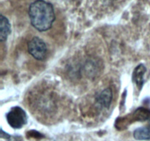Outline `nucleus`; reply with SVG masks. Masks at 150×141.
Instances as JSON below:
<instances>
[{"label": "nucleus", "instance_id": "obj_1", "mask_svg": "<svg viewBox=\"0 0 150 141\" xmlns=\"http://www.w3.org/2000/svg\"><path fill=\"white\" fill-rule=\"evenodd\" d=\"M29 16L32 26L40 32L49 29L55 20L53 5L44 0H36L30 4Z\"/></svg>", "mask_w": 150, "mask_h": 141}, {"label": "nucleus", "instance_id": "obj_2", "mask_svg": "<svg viewBox=\"0 0 150 141\" xmlns=\"http://www.w3.org/2000/svg\"><path fill=\"white\" fill-rule=\"evenodd\" d=\"M7 123L13 129L23 127L27 122V116L24 110L20 107H13L6 115Z\"/></svg>", "mask_w": 150, "mask_h": 141}, {"label": "nucleus", "instance_id": "obj_3", "mask_svg": "<svg viewBox=\"0 0 150 141\" xmlns=\"http://www.w3.org/2000/svg\"><path fill=\"white\" fill-rule=\"evenodd\" d=\"M29 54L38 60H43L47 56V46L42 39L38 37L32 38L28 43Z\"/></svg>", "mask_w": 150, "mask_h": 141}, {"label": "nucleus", "instance_id": "obj_4", "mask_svg": "<svg viewBox=\"0 0 150 141\" xmlns=\"http://www.w3.org/2000/svg\"><path fill=\"white\" fill-rule=\"evenodd\" d=\"M112 90L110 88L103 90L96 96L97 104L100 108H108L112 101Z\"/></svg>", "mask_w": 150, "mask_h": 141}, {"label": "nucleus", "instance_id": "obj_5", "mask_svg": "<svg viewBox=\"0 0 150 141\" xmlns=\"http://www.w3.org/2000/svg\"><path fill=\"white\" fill-rule=\"evenodd\" d=\"M146 71V68L144 65L140 64L134 69L133 73V80L139 89H142L144 83V74Z\"/></svg>", "mask_w": 150, "mask_h": 141}, {"label": "nucleus", "instance_id": "obj_6", "mask_svg": "<svg viewBox=\"0 0 150 141\" xmlns=\"http://www.w3.org/2000/svg\"><path fill=\"white\" fill-rule=\"evenodd\" d=\"M11 32V26L8 19L4 16H0V37L1 42L7 41L9 35Z\"/></svg>", "mask_w": 150, "mask_h": 141}, {"label": "nucleus", "instance_id": "obj_7", "mask_svg": "<svg viewBox=\"0 0 150 141\" xmlns=\"http://www.w3.org/2000/svg\"><path fill=\"white\" fill-rule=\"evenodd\" d=\"M133 137L137 140H150V123L136 129L133 132Z\"/></svg>", "mask_w": 150, "mask_h": 141}]
</instances>
